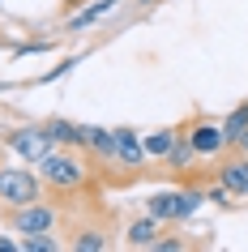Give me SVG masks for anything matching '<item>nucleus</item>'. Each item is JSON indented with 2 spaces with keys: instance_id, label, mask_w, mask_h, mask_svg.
<instances>
[{
  "instance_id": "nucleus-1",
  "label": "nucleus",
  "mask_w": 248,
  "mask_h": 252,
  "mask_svg": "<svg viewBox=\"0 0 248 252\" xmlns=\"http://www.w3.org/2000/svg\"><path fill=\"white\" fill-rule=\"evenodd\" d=\"M94 162L86 154H73L69 146H56L47 158L39 162V180L52 188L56 197H77V192H94Z\"/></svg>"
},
{
  "instance_id": "nucleus-2",
  "label": "nucleus",
  "mask_w": 248,
  "mask_h": 252,
  "mask_svg": "<svg viewBox=\"0 0 248 252\" xmlns=\"http://www.w3.org/2000/svg\"><path fill=\"white\" fill-rule=\"evenodd\" d=\"M9 231H17V235H47V231H56L60 226V205L56 201H26V205H9Z\"/></svg>"
},
{
  "instance_id": "nucleus-3",
  "label": "nucleus",
  "mask_w": 248,
  "mask_h": 252,
  "mask_svg": "<svg viewBox=\"0 0 248 252\" xmlns=\"http://www.w3.org/2000/svg\"><path fill=\"white\" fill-rule=\"evenodd\" d=\"M4 146L13 150L17 158H26L30 167H39V162L56 150V141L47 137L43 124H17V128H4Z\"/></svg>"
},
{
  "instance_id": "nucleus-4",
  "label": "nucleus",
  "mask_w": 248,
  "mask_h": 252,
  "mask_svg": "<svg viewBox=\"0 0 248 252\" xmlns=\"http://www.w3.org/2000/svg\"><path fill=\"white\" fill-rule=\"evenodd\" d=\"M201 192L197 188H180V192H154V197L145 201V214H154L158 222H184V218H193L201 210Z\"/></svg>"
},
{
  "instance_id": "nucleus-5",
  "label": "nucleus",
  "mask_w": 248,
  "mask_h": 252,
  "mask_svg": "<svg viewBox=\"0 0 248 252\" xmlns=\"http://www.w3.org/2000/svg\"><path fill=\"white\" fill-rule=\"evenodd\" d=\"M145 146H142V133H137V128H116V167H124V175H129V184L133 180H137V175L145 171ZM116 167H111V171L103 175L107 184L116 188Z\"/></svg>"
},
{
  "instance_id": "nucleus-6",
  "label": "nucleus",
  "mask_w": 248,
  "mask_h": 252,
  "mask_svg": "<svg viewBox=\"0 0 248 252\" xmlns=\"http://www.w3.org/2000/svg\"><path fill=\"white\" fill-rule=\"evenodd\" d=\"M184 133L193 141V154L197 158H218L227 150V137H222V120H210L206 111H193V120L184 124Z\"/></svg>"
},
{
  "instance_id": "nucleus-7",
  "label": "nucleus",
  "mask_w": 248,
  "mask_h": 252,
  "mask_svg": "<svg viewBox=\"0 0 248 252\" xmlns=\"http://www.w3.org/2000/svg\"><path fill=\"white\" fill-rule=\"evenodd\" d=\"M43 197V180L26 167H0V201L4 205H26Z\"/></svg>"
},
{
  "instance_id": "nucleus-8",
  "label": "nucleus",
  "mask_w": 248,
  "mask_h": 252,
  "mask_svg": "<svg viewBox=\"0 0 248 252\" xmlns=\"http://www.w3.org/2000/svg\"><path fill=\"white\" fill-rule=\"evenodd\" d=\"M43 128L56 146H69V150H86V141H90V124H73V120H60V116L43 120Z\"/></svg>"
},
{
  "instance_id": "nucleus-9",
  "label": "nucleus",
  "mask_w": 248,
  "mask_h": 252,
  "mask_svg": "<svg viewBox=\"0 0 248 252\" xmlns=\"http://www.w3.org/2000/svg\"><path fill=\"white\" fill-rule=\"evenodd\" d=\"M218 184H227L231 197H248V154H231V158H222Z\"/></svg>"
},
{
  "instance_id": "nucleus-10",
  "label": "nucleus",
  "mask_w": 248,
  "mask_h": 252,
  "mask_svg": "<svg viewBox=\"0 0 248 252\" xmlns=\"http://www.w3.org/2000/svg\"><path fill=\"white\" fill-rule=\"evenodd\" d=\"M111 9H120V0H94V4H81L77 13H73V17H69V22H65V30H69V34H77V30L94 26L99 17H107V13H111Z\"/></svg>"
},
{
  "instance_id": "nucleus-11",
  "label": "nucleus",
  "mask_w": 248,
  "mask_h": 252,
  "mask_svg": "<svg viewBox=\"0 0 248 252\" xmlns=\"http://www.w3.org/2000/svg\"><path fill=\"white\" fill-rule=\"evenodd\" d=\"M158 226H163V222H158L154 214H145V218L129 222V231H124V244H129V248H154V239L163 235Z\"/></svg>"
},
{
  "instance_id": "nucleus-12",
  "label": "nucleus",
  "mask_w": 248,
  "mask_h": 252,
  "mask_svg": "<svg viewBox=\"0 0 248 252\" xmlns=\"http://www.w3.org/2000/svg\"><path fill=\"white\" fill-rule=\"evenodd\" d=\"M69 248L73 252H107L111 239H107V231H99V226H77L73 239H69Z\"/></svg>"
},
{
  "instance_id": "nucleus-13",
  "label": "nucleus",
  "mask_w": 248,
  "mask_h": 252,
  "mask_svg": "<svg viewBox=\"0 0 248 252\" xmlns=\"http://www.w3.org/2000/svg\"><path fill=\"white\" fill-rule=\"evenodd\" d=\"M193 158H197V154H193V141H188V133H184V124H180V128H176V141H171V154H167L163 162H167L171 171L180 175V171H184V167H188Z\"/></svg>"
},
{
  "instance_id": "nucleus-14",
  "label": "nucleus",
  "mask_w": 248,
  "mask_h": 252,
  "mask_svg": "<svg viewBox=\"0 0 248 252\" xmlns=\"http://www.w3.org/2000/svg\"><path fill=\"white\" fill-rule=\"evenodd\" d=\"M171 141H176V128H154V133H145L142 137L145 158H167V154H171Z\"/></svg>"
},
{
  "instance_id": "nucleus-15",
  "label": "nucleus",
  "mask_w": 248,
  "mask_h": 252,
  "mask_svg": "<svg viewBox=\"0 0 248 252\" xmlns=\"http://www.w3.org/2000/svg\"><path fill=\"white\" fill-rule=\"evenodd\" d=\"M244 128H248V98H244L240 107H235V111H231L227 120H222V137H227V146H235Z\"/></svg>"
},
{
  "instance_id": "nucleus-16",
  "label": "nucleus",
  "mask_w": 248,
  "mask_h": 252,
  "mask_svg": "<svg viewBox=\"0 0 248 252\" xmlns=\"http://www.w3.org/2000/svg\"><path fill=\"white\" fill-rule=\"evenodd\" d=\"M22 248H26V252H56V248H60V239H56L52 231H47V235H26V239H22Z\"/></svg>"
},
{
  "instance_id": "nucleus-17",
  "label": "nucleus",
  "mask_w": 248,
  "mask_h": 252,
  "mask_svg": "<svg viewBox=\"0 0 248 252\" xmlns=\"http://www.w3.org/2000/svg\"><path fill=\"white\" fill-rule=\"evenodd\" d=\"M77 64H81V56H65V60H60L56 68H47V73H43V81H56V77H65L69 68H77Z\"/></svg>"
},
{
  "instance_id": "nucleus-18",
  "label": "nucleus",
  "mask_w": 248,
  "mask_h": 252,
  "mask_svg": "<svg viewBox=\"0 0 248 252\" xmlns=\"http://www.w3.org/2000/svg\"><path fill=\"white\" fill-rule=\"evenodd\" d=\"M184 239H154V252H180Z\"/></svg>"
},
{
  "instance_id": "nucleus-19",
  "label": "nucleus",
  "mask_w": 248,
  "mask_h": 252,
  "mask_svg": "<svg viewBox=\"0 0 248 252\" xmlns=\"http://www.w3.org/2000/svg\"><path fill=\"white\" fill-rule=\"evenodd\" d=\"M22 248V244H17V239H9V235H0V252H17Z\"/></svg>"
},
{
  "instance_id": "nucleus-20",
  "label": "nucleus",
  "mask_w": 248,
  "mask_h": 252,
  "mask_svg": "<svg viewBox=\"0 0 248 252\" xmlns=\"http://www.w3.org/2000/svg\"><path fill=\"white\" fill-rule=\"evenodd\" d=\"M235 150H240V154H248V128L240 133V141H235Z\"/></svg>"
},
{
  "instance_id": "nucleus-21",
  "label": "nucleus",
  "mask_w": 248,
  "mask_h": 252,
  "mask_svg": "<svg viewBox=\"0 0 248 252\" xmlns=\"http://www.w3.org/2000/svg\"><path fill=\"white\" fill-rule=\"evenodd\" d=\"M65 4H73V9H81V4H86V0H65Z\"/></svg>"
}]
</instances>
